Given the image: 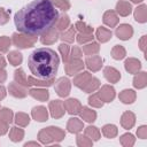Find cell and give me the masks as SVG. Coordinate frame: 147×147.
I'll return each instance as SVG.
<instances>
[{
    "instance_id": "obj_1",
    "label": "cell",
    "mask_w": 147,
    "mask_h": 147,
    "mask_svg": "<svg viewBox=\"0 0 147 147\" xmlns=\"http://www.w3.org/2000/svg\"><path fill=\"white\" fill-rule=\"evenodd\" d=\"M59 13L52 0H33L21 8L14 17L18 31L29 36L44 34L52 30Z\"/></svg>"
},
{
    "instance_id": "obj_2",
    "label": "cell",
    "mask_w": 147,
    "mask_h": 147,
    "mask_svg": "<svg viewBox=\"0 0 147 147\" xmlns=\"http://www.w3.org/2000/svg\"><path fill=\"white\" fill-rule=\"evenodd\" d=\"M59 56L55 51L46 47L34 49L28 60L31 74L39 80H52L59 68Z\"/></svg>"
},
{
    "instance_id": "obj_3",
    "label": "cell",
    "mask_w": 147,
    "mask_h": 147,
    "mask_svg": "<svg viewBox=\"0 0 147 147\" xmlns=\"http://www.w3.org/2000/svg\"><path fill=\"white\" fill-rule=\"evenodd\" d=\"M132 33H133L132 26H131V25H127V24H123V25H121V26L116 30V34H117V37L121 38V39H123V40L131 38Z\"/></svg>"
},
{
    "instance_id": "obj_4",
    "label": "cell",
    "mask_w": 147,
    "mask_h": 147,
    "mask_svg": "<svg viewBox=\"0 0 147 147\" xmlns=\"http://www.w3.org/2000/svg\"><path fill=\"white\" fill-rule=\"evenodd\" d=\"M14 42L15 45L20 46V47H30L33 42L34 39H30V37H25V36H17L14 34Z\"/></svg>"
},
{
    "instance_id": "obj_5",
    "label": "cell",
    "mask_w": 147,
    "mask_h": 147,
    "mask_svg": "<svg viewBox=\"0 0 147 147\" xmlns=\"http://www.w3.org/2000/svg\"><path fill=\"white\" fill-rule=\"evenodd\" d=\"M69 90H70L69 80H68L67 78H61V79L59 80V83H57V86H56V91H57L59 95H61V96L68 95Z\"/></svg>"
},
{
    "instance_id": "obj_6",
    "label": "cell",
    "mask_w": 147,
    "mask_h": 147,
    "mask_svg": "<svg viewBox=\"0 0 147 147\" xmlns=\"http://www.w3.org/2000/svg\"><path fill=\"white\" fill-rule=\"evenodd\" d=\"M122 125L125 127V129H131L134 124V115L130 111L125 113L123 116H122V121H121Z\"/></svg>"
},
{
    "instance_id": "obj_7",
    "label": "cell",
    "mask_w": 147,
    "mask_h": 147,
    "mask_svg": "<svg viewBox=\"0 0 147 147\" xmlns=\"http://www.w3.org/2000/svg\"><path fill=\"white\" fill-rule=\"evenodd\" d=\"M140 67H141L140 62H139L138 60H136V59H129V60H126V62H125V68H126V70L130 71V72H132V74L137 72V71L140 69Z\"/></svg>"
},
{
    "instance_id": "obj_8",
    "label": "cell",
    "mask_w": 147,
    "mask_h": 147,
    "mask_svg": "<svg viewBox=\"0 0 147 147\" xmlns=\"http://www.w3.org/2000/svg\"><path fill=\"white\" fill-rule=\"evenodd\" d=\"M105 76H106V78L108 79V80H110V82H117L118 79H119V72L116 70V69H114V68H110V67H108V68H106L105 69Z\"/></svg>"
},
{
    "instance_id": "obj_9",
    "label": "cell",
    "mask_w": 147,
    "mask_h": 147,
    "mask_svg": "<svg viewBox=\"0 0 147 147\" xmlns=\"http://www.w3.org/2000/svg\"><path fill=\"white\" fill-rule=\"evenodd\" d=\"M134 17L138 22L140 23H144L146 22V17H147V9H146V6L145 5H141L140 7L137 8L136 13H134Z\"/></svg>"
},
{
    "instance_id": "obj_10",
    "label": "cell",
    "mask_w": 147,
    "mask_h": 147,
    "mask_svg": "<svg viewBox=\"0 0 147 147\" xmlns=\"http://www.w3.org/2000/svg\"><path fill=\"white\" fill-rule=\"evenodd\" d=\"M119 98L124 103H132L136 99V93L132 90H125L121 93Z\"/></svg>"
},
{
    "instance_id": "obj_11",
    "label": "cell",
    "mask_w": 147,
    "mask_h": 147,
    "mask_svg": "<svg viewBox=\"0 0 147 147\" xmlns=\"http://www.w3.org/2000/svg\"><path fill=\"white\" fill-rule=\"evenodd\" d=\"M147 84V78H146V72H140L134 77L133 80V85L138 88H142L145 87Z\"/></svg>"
},
{
    "instance_id": "obj_12",
    "label": "cell",
    "mask_w": 147,
    "mask_h": 147,
    "mask_svg": "<svg viewBox=\"0 0 147 147\" xmlns=\"http://www.w3.org/2000/svg\"><path fill=\"white\" fill-rule=\"evenodd\" d=\"M114 88L109 87V86H105L101 91H100V96L105 100V101H111L114 99Z\"/></svg>"
},
{
    "instance_id": "obj_13",
    "label": "cell",
    "mask_w": 147,
    "mask_h": 147,
    "mask_svg": "<svg viewBox=\"0 0 147 147\" xmlns=\"http://www.w3.org/2000/svg\"><path fill=\"white\" fill-rule=\"evenodd\" d=\"M117 11L122 15V16H126L131 13V5L125 2V1H119L117 3Z\"/></svg>"
},
{
    "instance_id": "obj_14",
    "label": "cell",
    "mask_w": 147,
    "mask_h": 147,
    "mask_svg": "<svg viewBox=\"0 0 147 147\" xmlns=\"http://www.w3.org/2000/svg\"><path fill=\"white\" fill-rule=\"evenodd\" d=\"M51 110H52V115L54 117H60L63 114L62 103L60 101H53V102H51Z\"/></svg>"
},
{
    "instance_id": "obj_15",
    "label": "cell",
    "mask_w": 147,
    "mask_h": 147,
    "mask_svg": "<svg viewBox=\"0 0 147 147\" xmlns=\"http://www.w3.org/2000/svg\"><path fill=\"white\" fill-rule=\"evenodd\" d=\"M32 114H33L34 118L38 119V121H45V119L47 118V111H46V109L42 108V107L34 108L33 111H32Z\"/></svg>"
},
{
    "instance_id": "obj_16",
    "label": "cell",
    "mask_w": 147,
    "mask_h": 147,
    "mask_svg": "<svg viewBox=\"0 0 147 147\" xmlns=\"http://www.w3.org/2000/svg\"><path fill=\"white\" fill-rule=\"evenodd\" d=\"M103 21H105V23H107L108 25L114 26V25L117 23L118 18H117V16L115 15V13H114V11H107V13L105 14Z\"/></svg>"
},
{
    "instance_id": "obj_17",
    "label": "cell",
    "mask_w": 147,
    "mask_h": 147,
    "mask_svg": "<svg viewBox=\"0 0 147 147\" xmlns=\"http://www.w3.org/2000/svg\"><path fill=\"white\" fill-rule=\"evenodd\" d=\"M65 107L70 114H76V113H78V109L80 106L77 100L71 99V100H68V102H65Z\"/></svg>"
},
{
    "instance_id": "obj_18",
    "label": "cell",
    "mask_w": 147,
    "mask_h": 147,
    "mask_svg": "<svg viewBox=\"0 0 147 147\" xmlns=\"http://www.w3.org/2000/svg\"><path fill=\"white\" fill-rule=\"evenodd\" d=\"M111 54H113V57H114V59L121 60V59H123L124 55H125V49H124L122 46H116V47L113 48Z\"/></svg>"
},
{
    "instance_id": "obj_19",
    "label": "cell",
    "mask_w": 147,
    "mask_h": 147,
    "mask_svg": "<svg viewBox=\"0 0 147 147\" xmlns=\"http://www.w3.org/2000/svg\"><path fill=\"white\" fill-rule=\"evenodd\" d=\"M86 63H87L88 68L92 69V70H98L101 67V60L99 57H96V56L95 57H92V59H88L86 61Z\"/></svg>"
},
{
    "instance_id": "obj_20",
    "label": "cell",
    "mask_w": 147,
    "mask_h": 147,
    "mask_svg": "<svg viewBox=\"0 0 147 147\" xmlns=\"http://www.w3.org/2000/svg\"><path fill=\"white\" fill-rule=\"evenodd\" d=\"M55 40H56V32L53 30H49L46 33H44V37L41 38L42 42H53Z\"/></svg>"
},
{
    "instance_id": "obj_21",
    "label": "cell",
    "mask_w": 147,
    "mask_h": 147,
    "mask_svg": "<svg viewBox=\"0 0 147 147\" xmlns=\"http://www.w3.org/2000/svg\"><path fill=\"white\" fill-rule=\"evenodd\" d=\"M102 131H103L105 136L108 137V138H113L117 134V129H116L115 125H106Z\"/></svg>"
},
{
    "instance_id": "obj_22",
    "label": "cell",
    "mask_w": 147,
    "mask_h": 147,
    "mask_svg": "<svg viewBox=\"0 0 147 147\" xmlns=\"http://www.w3.org/2000/svg\"><path fill=\"white\" fill-rule=\"evenodd\" d=\"M30 94L34 98H38L40 100H46L48 98V92L47 91H44V90H32L30 92Z\"/></svg>"
},
{
    "instance_id": "obj_23",
    "label": "cell",
    "mask_w": 147,
    "mask_h": 147,
    "mask_svg": "<svg viewBox=\"0 0 147 147\" xmlns=\"http://www.w3.org/2000/svg\"><path fill=\"white\" fill-rule=\"evenodd\" d=\"M110 37H111V32H110V31H108V30H106V29H103V28H100V29L98 30V38H99V40L106 41V40H108Z\"/></svg>"
},
{
    "instance_id": "obj_24",
    "label": "cell",
    "mask_w": 147,
    "mask_h": 147,
    "mask_svg": "<svg viewBox=\"0 0 147 147\" xmlns=\"http://www.w3.org/2000/svg\"><path fill=\"white\" fill-rule=\"evenodd\" d=\"M68 129H69L70 132H78V131L82 129V124H80V122H78L76 118H72V119L69 122V124H68Z\"/></svg>"
},
{
    "instance_id": "obj_25",
    "label": "cell",
    "mask_w": 147,
    "mask_h": 147,
    "mask_svg": "<svg viewBox=\"0 0 147 147\" xmlns=\"http://www.w3.org/2000/svg\"><path fill=\"white\" fill-rule=\"evenodd\" d=\"M82 117H84L87 122H93L94 118H95V113L87 109V108H84L83 111H82Z\"/></svg>"
},
{
    "instance_id": "obj_26",
    "label": "cell",
    "mask_w": 147,
    "mask_h": 147,
    "mask_svg": "<svg viewBox=\"0 0 147 147\" xmlns=\"http://www.w3.org/2000/svg\"><path fill=\"white\" fill-rule=\"evenodd\" d=\"M22 137H23V131L16 129V127H13V130H11V132H10V138H11V140H13V141H18V140L22 139Z\"/></svg>"
},
{
    "instance_id": "obj_27",
    "label": "cell",
    "mask_w": 147,
    "mask_h": 147,
    "mask_svg": "<svg viewBox=\"0 0 147 147\" xmlns=\"http://www.w3.org/2000/svg\"><path fill=\"white\" fill-rule=\"evenodd\" d=\"M121 141L124 146H131L134 144V138L132 134H124V136H122Z\"/></svg>"
},
{
    "instance_id": "obj_28",
    "label": "cell",
    "mask_w": 147,
    "mask_h": 147,
    "mask_svg": "<svg viewBox=\"0 0 147 147\" xmlns=\"http://www.w3.org/2000/svg\"><path fill=\"white\" fill-rule=\"evenodd\" d=\"M21 60H22V56H21L20 53H17V52H13V53H10V55H9V61H10L14 65L18 64V63L21 62Z\"/></svg>"
},
{
    "instance_id": "obj_29",
    "label": "cell",
    "mask_w": 147,
    "mask_h": 147,
    "mask_svg": "<svg viewBox=\"0 0 147 147\" xmlns=\"http://www.w3.org/2000/svg\"><path fill=\"white\" fill-rule=\"evenodd\" d=\"M16 122L17 124H21V125H26L29 123V117L24 114H17L16 116Z\"/></svg>"
},
{
    "instance_id": "obj_30",
    "label": "cell",
    "mask_w": 147,
    "mask_h": 147,
    "mask_svg": "<svg viewBox=\"0 0 147 147\" xmlns=\"http://www.w3.org/2000/svg\"><path fill=\"white\" fill-rule=\"evenodd\" d=\"M86 134L92 137L93 139H99V131L96 130V127H87L86 130Z\"/></svg>"
},
{
    "instance_id": "obj_31",
    "label": "cell",
    "mask_w": 147,
    "mask_h": 147,
    "mask_svg": "<svg viewBox=\"0 0 147 147\" xmlns=\"http://www.w3.org/2000/svg\"><path fill=\"white\" fill-rule=\"evenodd\" d=\"M9 44H10V40L8 38H0V49L1 51H3V52L7 51Z\"/></svg>"
},
{
    "instance_id": "obj_32",
    "label": "cell",
    "mask_w": 147,
    "mask_h": 147,
    "mask_svg": "<svg viewBox=\"0 0 147 147\" xmlns=\"http://www.w3.org/2000/svg\"><path fill=\"white\" fill-rule=\"evenodd\" d=\"M98 85H99V80H98L96 78H92L91 82L88 83V86L85 87V90H86V91H93Z\"/></svg>"
},
{
    "instance_id": "obj_33",
    "label": "cell",
    "mask_w": 147,
    "mask_h": 147,
    "mask_svg": "<svg viewBox=\"0 0 147 147\" xmlns=\"http://www.w3.org/2000/svg\"><path fill=\"white\" fill-rule=\"evenodd\" d=\"M59 21V20H57ZM69 24V20H68V17L67 16H62L61 18H60V21H59V29H65V26Z\"/></svg>"
},
{
    "instance_id": "obj_34",
    "label": "cell",
    "mask_w": 147,
    "mask_h": 147,
    "mask_svg": "<svg viewBox=\"0 0 147 147\" xmlns=\"http://www.w3.org/2000/svg\"><path fill=\"white\" fill-rule=\"evenodd\" d=\"M147 136V127L144 125V126H140L138 129V137L141 138V139H145Z\"/></svg>"
},
{
    "instance_id": "obj_35",
    "label": "cell",
    "mask_w": 147,
    "mask_h": 147,
    "mask_svg": "<svg viewBox=\"0 0 147 147\" xmlns=\"http://www.w3.org/2000/svg\"><path fill=\"white\" fill-rule=\"evenodd\" d=\"M52 1L56 2V5H57V6H60L63 10H67V9L69 8V3H68L65 0H52Z\"/></svg>"
},
{
    "instance_id": "obj_36",
    "label": "cell",
    "mask_w": 147,
    "mask_h": 147,
    "mask_svg": "<svg viewBox=\"0 0 147 147\" xmlns=\"http://www.w3.org/2000/svg\"><path fill=\"white\" fill-rule=\"evenodd\" d=\"M62 39H63V40H67V41H72V40H74V30H72V29L69 30L65 34H63Z\"/></svg>"
},
{
    "instance_id": "obj_37",
    "label": "cell",
    "mask_w": 147,
    "mask_h": 147,
    "mask_svg": "<svg viewBox=\"0 0 147 147\" xmlns=\"http://www.w3.org/2000/svg\"><path fill=\"white\" fill-rule=\"evenodd\" d=\"M60 51H61V53H62L63 60L67 61V57H68V46H67V45H61V46H60Z\"/></svg>"
},
{
    "instance_id": "obj_38",
    "label": "cell",
    "mask_w": 147,
    "mask_h": 147,
    "mask_svg": "<svg viewBox=\"0 0 147 147\" xmlns=\"http://www.w3.org/2000/svg\"><path fill=\"white\" fill-rule=\"evenodd\" d=\"M15 77H16V80H18V83L23 84V83H22V79H24L25 77H24V75H23V71H22V70H17V71L15 72Z\"/></svg>"
},
{
    "instance_id": "obj_39",
    "label": "cell",
    "mask_w": 147,
    "mask_h": 147,
    "mask_svg": "<svg viewBox=\"0 0 147 147\" xmlns=\"http://www.w3.org/2000/svg\"><path fill=\"white\" fill-rule=\"evenodd\" d=\"M93 38V36H85V34H79L78 36V41L79 42H84L86 40H91Z\"/></svg>"
},
{
    "instance_id": "obj_40",
    "label": "cell",
    "mask_w": 147,
    "mask_h": 147,
    "mask_svg": "<svg viewBox=\"0 0 147 147\" xmlns=\"http://www.w3.org/2000/svg\"><path fill=\"white\" fill-rule=\"evenodd\" d=\"M7 15L3 13V9L2 8H0V24H3V23H6L7 22Z\"/></svg>"
},
{
    "instance_id": "obj_41",
    "label": "cell",
    "mask_w": 147,
    "mask_h": 147,
    "mask_svg": "<svg viewBox=\"0 0 147 147\" xmlns=\"http://www.w3.org/2000/svg\"><path fill=\"white\" fill-rule=\"evenodd\" d=\"M6 130H7V125H6L3 122H1V121H0V134L5 133V132H6Z\"/></svg>"
},
{
    "instance_id": "obj_42",
    "label": "cell",
    "mask_w": 147,
    "mask_h": 147,
    "mask_svg": "<svg viewBox=\"0 0 147 147\" xmlns=\"http://www.w3.org/2000/svg\"><path fill=\"white\" fill-rule=\"evenodd\" d=\"M145 41H146V36H144L140 40V48L141 51H145Z\"/></svg>"
},
{
    "instance_id": "obj_43",
    "label": "cell",
    "mask_w": 147,
    "mask_h": 147,
    "mask_svg": "<svg viewBox=\"0 0 147 147\" xmlns=\"http://www.w3.org/2000/svg\"><path fill=\"white\" fill-rule=\"evenodd\" d=\"M5 94H6V93H5V88H3L2 86H0V99H1V98H3V96H5Z\"/></svg>"
},
{
    "instance_id": "obj_44",
    "label": "cell",
    "mask_w": 147,
    "mask_h": 147,
    "mask_svg": "<svg viewBox=\"0 0 147 147\" xmlns=\"http://www.w3.org/2000/svg\"><path fill=\"white\" fill-rule=\"evenodd\" d=\"M0 65H1V67H3V65H5V61H3V59H2V57H0Z\"/></svg>"
},
{
    "instance_id": "obj_45",
    "label": "cell",
    "mask_w": 147,
    "mask_h": 147,
    "mask_svg": "<svg viewBox=\"0 0 147 147\" xmlns=\"http://www.w3.org/2000/svg\"><path fill=\"white\" fill-rule=\"evenodd\" d=\"M133 2H140V1H142V0H132Z\"/></svg>"
}]
</instances>
